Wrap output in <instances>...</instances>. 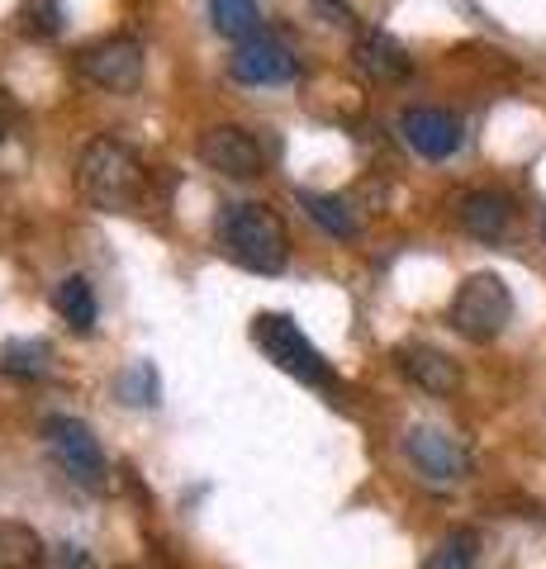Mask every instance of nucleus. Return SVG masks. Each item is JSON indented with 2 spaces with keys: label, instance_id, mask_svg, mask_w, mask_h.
Segmentation results:
<instances>
[{
  "label": "nucleus",
  "instance_id": "1",
  "mask_svg": "<svg viewBox=\"0 0 546 569\" xmlns=\"http://www.w3.org/2000/svg\"><path fill=\"white\" fill-rule=\"evenodd\" d=\"M77 190L91 209L129 213L148 194V171L133 157V148H125L119 138H96V142H86V152L77 162Z\"/></svg>",
  "mask_w": 546,
  "mask_h": 569
},
{
  "label": "nucleus",
  "instance_id": "2",
  "mask_svg": "<svg viewBox=\"0 0 546 569\" xmlns=\"http://www.w3.org/2000/svg\"><path fill=\"white\" fill-rule=\"evenodd\" d=\"M219 242L242 271L280 276L290 261L286 223L267 204H224L219 209Z\"/></svg>",
  "mask_w": 546,
  "mask_h": 569
},
{
  "label": "nucleus",
  "instance_id": "3",
  "mask_svg": "<svg viewBox=\"0 0 546 569\" xmlns=\"http://www.w3.org/2000/svg\"><path fill=\"white\" fill-rule=\"evenodd\" d=\"M447 318L466 342H495L508 328V318H514V290H508V280L499 271H475L451 295Z\"/></svg>",
  "mask_w": 546,
  "mask_h": 569
},
{
  "label": "nucleus",
  "instance_id": "4",
  "mask_svg": "<svg viewBox=\"0 0 546 569\" xmlns=\"http://www.w3.org/2000/svg\"><path fill=\"white\" fill-rule=\"evenodd\" d=\"M252 342L267 351V361L276 370H286V376L305 380V385H328V366L319 347L305 337V328L295 323L286 313H257L252 318Z\"/></svg>",
  "mask_w": 546,
  "mask_h": 569
},
{
  "label": "nucleus",
  "instance_id": "5",
  "mask_svg": "<svg viewBox=\"0 0 546 569\" xmlns=\"http://www.w3.org/2000/svg\"><path fill=\"white\" fill-rule=\"evenodd\" d=\"M143 43L129 39V33H115V39H100V43H86L77 52V71L100 91H115V96H129L143 86Z\"/></svg>",
  "mask_w": 546,
  "mask_h": 569
},
{
  "label": "nucleus",
  "instance_id": "6",
  "mask_svg": "<svg viewBox=\"0 0 546 569\" xmlns=\"http://www.w3.org/2000/svg\"><path fill=\"white\" fill-rule=\"evenodd\" d=\"M200 162L219 176H234V181H252V176H267V148L238 123H215V129L200 133Z\"/></svg>",
  "mask_w": 546,
  "mask_h": 569
},
{
  "label": "nucleus",
  "instance_id": "7",
  "mask_svg": "<svg viewBox=\"0 0 546 569\" xmlns=\"http://www.w3.org/2000/svg\"><path fill=\"white\" fill-rule=\"evenodd\" d=\"M404 456H409L418 466V475H428L433 485H456V479L470 475V451L451 432L428 427V422H418L404 432Z\"/></svg>",
  "mask_w": 546,
  "mask_h": 569
},
{
  "label": "nucleus",
  "instance_id": "8",
  "mask_svg": "<svg viewBox=\"0 0 546 569\" xmlns=\"http://www.w3.org/2000/svg\"><path fill=\"white\" fill-rule=\"evenodd\" d=\"M228 71H234V81H242V86H286L299 77V62L271 33H252V39H242L238 52L228 58Z\"/></svg>",
  "mask_w": 546,
  "mask_h": 569
},
{
  "label": "nucleus",
  "instance_id": "9",
  "mask_svg": "<svg viewBox=\"0 0 546 569\" xmlns=\"http://www.w3.org/2000/svg\"><path fill=\"white\" fill-rule=\"evenodd\" d=\"M399 133L418 157H428V162H447V157H456L461 152V142H466L461 119L447 114V110H428V104L404 110L399 114Z\"/></svg>",
  "mask_w": 546,
  "mask_h": 569
},
{
  "label": "nucleus",
  "instance_id": "10",
  "mask_svg": "<svg viewBox=\"0 0 546 569\" xmlns=\"http://www.w3.org/2000/svg\"><path fill=\"white\" fill-rule=\"evenodd\" d=\"M43 437H48L52 456H58L77 479H100V475H105V451H100L96 432H91V427H86L81 418L52 413V418L43 422Z\"/></svg>",
  "mask_w": 546,
  "mask_h": 569
},
{
  "label": "nucleus",
  "instance_id": "11",
  "mask_svg": "<svg viewBox=\"0 0 546 569\" xmlns=\"http://www.w3.org/2000/svg\"><path fill=\"white\" fill-rule=\"evenodd\" d=\"M395 361L404 370V380L418 385L423 395H433V399H447V395L461 389V366H456L447 351L428 347V342H404V347H395Z\"/></svg>",
  "mask_w": 546,
  "mask_h": 569
},
{
  "label": "nucleus",
  "instance_id": "12",
  "mask_svg": "<svg viewBox=\"0 0 546 569\" xmlns=\"http://www.w3.org/2000/svg\"><path fill=\"white\" fill-rule=\"evenodd\" d=\"M456 219H461L470 238L499 242L508 233V223H514V204H508V194H499V190H470V194H461Z\"/></svg>",
  "mask_w": 546,
  "mask_h": 569
},
{
  "label": "nucleus",
  "instance_id": "13",
  "mask_svg": "<svg viewBox=\"0 0 546 569\" xmlns=\"http://www.w3.org/2000/svg\"><path fill=\"white\" fill-rule=\"evenodd\" d=\"M357 67L371 81H404L414 71V58L390 39V33H361L357 39Z\"/></svg>",
  "mask_w": 546,
  "mask_h": 569
},
{
  "label": "nucleus",
  "instance_id": "14",
  "mask_svg": "<svg viewBox=\"0 0 546 569\" xmlns=\"http://www.w3.org/2000/svg\"><path fill=\"white\" fill-rule=\"evenodd\" d=\"M43 560L48 546L29 522H0V569H39Z\"/></svg>",
  "mask_w": 546,
  "mask_h": 569
},
{
  "label": "nucleus",
  "instance_id": "15",
  "mask_svg": "<svg viewBox=\"0 0 546 569\" xmlns=\"http://www.w3.org/2000/svg\"><path fill=\"white\" fill-rule=\"evenodd\" d=\"M52 309H58L67 323H72V332H91L96 328V290L86 276H67L58 280V290H52Z\"/></svg>",
  "mask_w": 546,
  "mask_h": 569
},
{
  "label": "nucleus",
  "instance_id": "16",
  "mask_svg": "<svg viewBox=\"0 0 546 569\" xmlns=\"http://www.w3.org/2000/svg\"><path fill=\"white\" fill-rule=\"evenodd\" d=\"M299 209H305L328 238H343V242L357 238V219H351V209H347L343 194H314V190H299Z\"/></svg>",
  "mask_w": 546,
  "mask_h": 569
},
{
  "label": "nucleus",
  "instance_id": "17",
  "mask_svg": "<svg viewBox=\"0 0 546 569\" xmlns=\"http://www.w3.org/2000/svg\"><path fill=\"white\" fill-rule=\"evenodd\" d=\"M209 24H215V33H224V39H252V33H261V10L257 0H209Z\"/></svg>",
  "mask_w": 546,
  "mask_h": 569
},
{
  "label": "nucleus",
  "instance_id": "18",
  "mask_svg": "<svg viewBox=\"0 0 546 569\" xmlns=\"http://www.w3.org/2000/svg\"><path fill=\"white\" fill-rule=\"evenodd\" d=\"M48 342H39V337H33V342H6V351H0V370H6L10 380H39L43 370H48Z\"/></svg>",
  "mask_w": 546,
  "mask_h": 569
},
{
  "label": "nucleus",
  "instance_id": "19",
  "mask_svg": "<svg viewBox=\"0 0 546 569\" xmlns=\"http://www.w3.org/2000/svg\"><path fill=\"white\" fill-rule=\"evenodd\" d=\"M475 556H480V537H475L470 527H461V531H447V537L437 541V550L423 569H475Z\"/></svg>",
  "mask_w": 546,
  "mask_h": 569
},
{
  "label": "nucleus",
  "instance_id": "20",
  "mask_svg": "<svg viewBox=\"0 0 546 569\" xmlns=\"http://www.w3.org/2000/svg\"><path fill=\"white\" fill-rule=\"evenodd\" d=\"M119 399L133 403V408H157V370L148 361H133L125 376H119Z\"/></svg>",
  "mask_w": 546,
  "mask_h": 569
},
{
  "label": "nucleus",
  "instance_id": "21",
  "mask_svg": "<svg viewBox=\"0 0 546 569\" xmlns=\"http://www.w3.org/2000/svg\"><path fill=\"white\" fill-rule=\"evenodd\" d=\"M52 560H58V569H96V560L86 556L81 546H58L52 550Z\"/></svg>",
  "mask_w": 546,
  "mask_h": 569
},
{
  "label": "nucleus",
  "instance_id": "22",
  "mask_svg": "<svg viewBox=\"0 0 546 569\" xmlns=\"http://www.w3.org/2000/svg\"><path fill=\"white\" fill-rule=\"evenodd\" d=\"M319 10H324V14H338V24H351V14H347L343 0H319Z\"/></svg>",
  "mask_w": 546,
  "mask_h": 569
}]
</instances>
